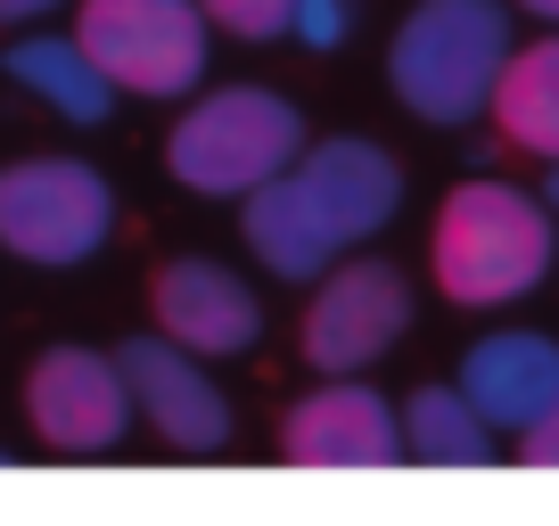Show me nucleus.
<instances>
[{
    "label": "nucleus",
    "instance_id": "nucleus-9",
    "mask_svg": "<svg viewBox=\"0 0 559 526\" xmlns=\"http://www.w3.org/2000/svg\"><path fill=\"white\" fill-rule=\"evenodd\" d=\"M123 379H132V404H140V420L157 428V444H174L190 461L230 444V395L206 379V354H190L165 330H148V337L123 346Z\"/></svg>",
    "mask_w": 559,
    "mask_h": 526
},
{
    "label": "nucleus",
    "instance_id": "nucleus-3",
    "mask_svg": "<svg viewBox=\"0 0 559 526\" xmlns=\"http://www.w3.org/2000/svg\"><path fill=\"white\" fill-rule=\"evenodd\" d=\"M510 0H419L386 41V91L419 123L461 132L493 107V83L510 67Z\"/></svg>",
    "mask_w": 559,
    "mask_h": 526
},
{
    "label": "nucleus",
    "instance_id": "nucleus-1",
    "mask_svg": "<svg viewBox=\"0 0 559 526\" xmlns=\"http://www.w3.org/2000/svg\"><path fill=\"white\" fill-rule=\"evenodd\" d=\"M403 206V165L362 132L305 141L288 174L239 198V239L272 280H321L330 263L362 255Z\"/></svg>",
    "mask_w": 559,
    "mask_h": 526
},
{
    "label": "nucleus",
    "instance_id": "nucleus-14",
    "mask_svg": "<svg viewBox=\"0 0 559 526\" xmlns=\"http://www.w3.org/2000/svg\"><path fill=\"white\" fill-rule=\"evenodd\" d=\"M493 132H502L519 157H559V34L543 41H519L502 67V83H493Z\"/></svg>",
    "mask_w": 559,
    "mask_h": 526
},
{
    "label": "nucleus",
    "instance_id": "nucleus-17",
    "mask_svg": "<svg viewBox=\"0 0 559 526\" xmlns=\"http://www.w3.org/2000/svg\"><path fill=\"white\" fill-rule=\"evenodd\" d=\"M354 25V0H305L297 9V41H313V50H337Z\"/></svg>",
    "mask_w": 559,
    "mask_h": 526
},
{
    "label": "nucleus",
    "instance_id": "nucleus-8",
    "mask_svg": "<svg viewBox=\"0 0 559 526\" xmlns=\"http://www.w3.org/2000/svg\"><path fill=\"white\" fill-rule=\"evenodd\" d=\"M132 420H140V404H132V379H123V354H99V346L34 354V370H25V428L50 453L99 461L123 444Z\"/></svg>",
    "mask_w": 559,
    "mask_h": 526
},
{
    "label": "nucleus",
    "instance_id": "nucleus-12",
    "mask_svg": "<svg viewBox=\"0 0 559 526\" xmlns=\"http://www.w3.org/2000/svg\"><path fill=\"white\" fill-rule=\"evenodd\" d=\"M461 395H469L502 437H526V428L559 404V337H543V330L477 337L469 362H461Z\"/></svg>",
    "mask_w": 559,
    "mask_h": 526
},
{
    "label": "nucleus",
    "instance_id": "nucleus-7",
    "mask_svg": "<svg viewBox=\"0 0 559 526\" xmlns=\"http://www.w3.org/2000/svg\"><path fill=\"white\" fill-rule=\"evenodd\" d=\"M412 330V280L379 255H346L330 263L305 297V321H297V354L321 370V379H362L370 362L403 346Z\"/></svg>",
    "mask_w": 559,
    "mask_h": 526
},
{
    "label": "nucleus",
    "instance_id": "nucleus-20",
    "mask_svg": "<svg viewBox=\"0 0 559 526\" xmlns=\"http://www.w3.org/2000/svg\"><path fill=\"white\" fill-rule=\"evenodd\" d=\"M526 17H543V25H559V0H519Z\"/></svg>",
    "mask_w": 559,
    "mask_h": 526
},
{
    "label": "nucleus",
    "instance_id": "nucleus-10",
    "mask_svg": "<svg viewBox=\"0 0 559 526\" xmlns=\"http://www.w3.org/2000/svg\"><path fill=\"white\" fill-rule=\"evenodd\" d=\"M148 321H157L174 346L206 354V362H230V354H255L263 346V304L255 288L214 255H174L157 263L148 280Z\"/></svg>",
    "mask_w": 559,
    "mask_h": 526
},
{
    "label": "nucleus",
    "instance_id": "nucleus-19",
    "mask_svg": "<svg viewBox=\"0 0 559 526\" xmlns=\"http://www.w3.org/2000/svg\"><path fill=\"white\" fill-rule=\"evenodd\" d=\"M67 0H0V25H41V17H58Z\"/></svg>",
    "mask_w": 559,
    "mask_h": 526
},
{
    "label": "nucleus",
    "instance_id": "nucleus-21",
    "mask_svg": "<svg viewBox=\"0 0 559 526\" xmlns=\"http://www.w3.org/2000/svg\"><path fill=\"white\" fill-rule=\"evenodd\" d=\"M543 198H551V214H559V157L543 165Z\"/></svg>",
    "mask_w": 559,
    "mask_h": 526
},
{
    "label": "nucleus",
    "instance_id": "nucleus-4",
    "mask_svg": "<svg viewBox=\"0 0 559 526\" xmlns=\"http://www.w3.org/2000/svg\"><path fill=\"white\" fill-rule=\"evenodd\" d=\"M305 148V116L263 83L198 91L181 123L165 132V174L190 198H255L272 174H288Z\"/></svg>",
    "mask_w": 559,
    "mask_h": 526
},
{
    "label": "nucleus",
    "instance_id": "nucleus-11",
    "mask_svg": "<svg viewBox=\"0 0 559 526\" xmlns=\"http://www.w3.org/2000/svg\"><path fill=\"white\" fill-rule=\"evenodd\" d=\"M280 453L297 469H386V461H403V411L362 379H321L313 395L288 404Z\"/></svg>",
    "mask_w": 559,
    "mask_h": 526
},
{
    "label": "nucleus",
    "instance_id": "nucleus-22",
    "mask_svg": "<svg viewBox=\"0 0 559 526\" xmlns=\"http://www.w3.org/2000/svg\"><path fill=\"white\" fill-rule=\"evenodd\" d=\"M0 461H9V453H0Z\"/></svg>",
    "mask_w": 559,
    "mask_h": 526
},
{
    "label": "nucleus",
    "instance_id": "nucleus-6",
    "mask_svg": "<svg viewBox=\"0 0 559 526\" xmlns=\"http://www.w3.org/2000/svg\"><path fill=\"white\" fill-rule=\"evenodd\" d=\"M116 239V190L83 157H17L0 165V255L34 272H74Z\"/></svg>",
    "mask_w": 559,
    "mask_h": 526
},
{
    "label": "nucleus",
    "instance_id": "nucleus-16",
    "mask_svg": "<svg viewBox=\"0 0 559 526\" xmlns=\"http://www.w3.org/2000/svg\"><path fill=\"white\" fill-rule=\"evenodd\" d=\"M297 9L305 0H206V17L239 41H288L297 34Z\"/></svg>",
    "mask_w": 559,
    "mask_h": 526
},
{
    "label": "nucleus",
    "instance_id": "nucleus-18",
    "mask_svg": "<svg viewBox=\"0 0 559 526\" xmlns=\"http://www.w3.org/2000/svg\"><path fill=\"white\" fill-rule=\"evenodd\" d=\"M519 461H526V469H559V404L519 437Z\"/></svg>",
    "mask_w": 559,
    "mask_h": 526
},
{
    "label": "nucleus",
    "instance_id": "nucleus-15",
    "mask_svg": "<svg viewBox=\"0 0 559 526\" xmlns=\"http://www.w3.org/2000/svg\"><path fill=\"white\" fill-rule=\"evenodd\" d=\"M493 437L502 428L453 386H419L412 404H403V461H428V469H486L493 461Z\"/></svg>",
    "mask_w": 559,
    "mask_h": 526
},
{
    "label": "nucleus",
    "instance_id": "nucleus-13",
    "mask_svg": "<svg viewBox=\"0 0 559 526\" xmlns=\"http://www.w3.org/2000/svg\"><path fill=\"white\" fill-rule=\"evenodd\" d=\"M0 74H9L25 99H41L50 116H67V123H99L107 107H116V83L91 67V50L74 34H25V41H9Z\"/></svg>",
    "mask_w": 559,
    "mask_h": 526
},
{
    "label": "nucleus",
    "instance_id": "nucleus-5",
    "mask_svg": "<svg viewBox=\"0 0 559 526\" xmlns=\"http://www.w3.org/2000/svg\"><path fill=\"white\" fill-rule=\"evenodd\" d=\"M206 0H74V41L123 99H190L206 83Z\"/></svg>",
    "mask_w": 559,
    "mask_h": 526
},
{
    "label": "nucleus",
    "instance_id": "nucleus-2",
    "mask_svg": "<svg viewBox=\"0 0 559 526\" xmlns=\"http://www.w3.org/2000/svg\"><path fill=\"white\" fill-rule=\"evenodd\" d=\"M559 263V214L543 190L519 181H461L428 223V272L461 313L519 304L551 280Z\"/></svg>",
    "mask_w": 559,
    "mask_h": 526
}]
</instances>
